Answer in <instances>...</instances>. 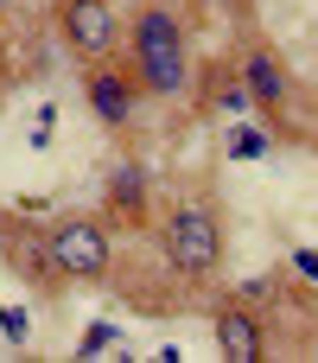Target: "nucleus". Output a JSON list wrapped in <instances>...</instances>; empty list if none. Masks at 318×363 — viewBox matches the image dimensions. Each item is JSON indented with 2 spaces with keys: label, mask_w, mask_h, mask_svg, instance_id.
<instances>
[{
  "label": "nucleus",
  "mask_w": 318,
  "mask_h": 363,
  "mask_svg": "<svg viewBox=\"0 0 318 363\" xmlns=\"http://www.w3.org/2000/svg\"><path fill=\"white\" fill-rule=\"evenodd\" d=\"M121 57L134 64L147 102H185V96H191L198 51H191V26H185L178 6H166V0H140V6L127 13Z\"/></svg>",
  "instance_id": "f257e3e1"
},
{
  "label": "nucleus",
  "mask_w": 318,
  "mask_h": 363,
  "mask_svg": "<svg viewBox=\"0 0 318 363\" xmlns=\"http://www.w3.org/2000/svg\"><path fill=\"white\" fill-rule=\"evenodd\" d=\"M153 242H159V268L178 287H204V281L223 274L229 223H223L210 191H191V198H172V211L153 217Z\"/></svg>",
  "instance_id": "f03ea898"
},
{
  "label": "nucleus",
  "mask_w": 318,
  "mask_h": 363,
  "mask_svg": "<svg viewBox=\"0 0 318 363\" xmlns=\"http://www.w3.org/2000/svg\"><path fill=\"white\" fill-rule=\"evenodd\" d=\"M45 255H51L57 287H96V281L115 274V230L89 211L51 217L45 223Z\"/></svg>",
  "instance_id": "7ed1b4c3"
},
{
  "label": "nucleus",
  "mask_w": 318,
  "mask_h": 363,
  "mask_svg": "<svg viewBox=\"0 0 318 363\" xmlns=\"http://www.w3.org/2000/svg\"><path fill=\"white\" fill-rule=\"evenodd\" d=\"M229 57H236V70H242V83H249V96H255V115H268L274 140H300V128H293V108H300V77L287 70V57H280L261 32H249Z\"/></svg>",
  "instance_id": "20e7f679"
},
{
  "label": "nucleus",
  "mask_w": 318,
  "mask_h": 363,
  "mask_svg": "<svg viewBox=\"0 0 318 363\" xmlns=\"http://www.w3.org/2000/svg\"><path fill=\"white\" fill-rule=\"evenodd\" d=\"M51 38L57 51H70L76 64H102V57H121V38H127V13L115 0H51Z\"/></svg>",
  "instance_id": "39448f33"
},
{
  "label": "nucleus",
  "mask_w": 318,
  "mask_h": 363,
  "mask_svg": "<svg viewBox=\"0 0 318 363\" xmlns=\"http://www.w3.org/2000/svg\"><path fill=\"white\" fill-rule=\"evenodd\" d=\"M83 102L108 134H134L140 108H147V89H140L127 57H102V64H83Z\"/></svg>",
  "instance_id": "423d86ee"
},
{
  "label": "nucleus",
  "mask_w": 318,
  "mask_h": 363,
  "mask_svg": "<svg viewBox=\"0 0 318 363\" xmlns=\"http://www.w3.org/2000/svg\"><path fill=\"white\" fill-rule=\"evenodd\" d=\"M159 204H153V185H147V166L134 153H121L108 172H102V223L108 230H153Z\"/></svg>",
  "instance_id": "0eeeda50"
},
{
  "label": "nucleus",
  "mask_w": 318,
  "mask_h": 363,
  "mask_svg": "<svg viewBox=\"0 0 318 363\" xmlns=\"http://www.w3.org/2000/svg\"><path fill=\"white\" fill-rule=\"evenodd\" d=\"M210 338H217V351L229 363H261L268 357V319L255 313V306H242V300H223L217 313H210Z\"/></svg>",
  "instance_id": "6e6552de"
},
{
  "label": "nucleus",
  "mask_w": 318,
  "mask_h": 363,
  "mask_svg": "<svg viewBox=\"0 0 318 363\" xmlns=\"http://www.w3.org/2000/svg\"><path fill=\"white\" fill-rule=\"evenodd\" d=\"M0 249H6V268L13 274H25L38 294H64L57 287V274H51V255H45V230H32L25 217H0Z\"/></svg>",
  "instance_id": "1a4fd4ad"
},
{
  "label": "nucleus",
  "mask_w": 318,
  "mask_h": 363,
  "mask_svg": "<svg viewBox=\"0 0 318 363\" xmlns=\"http://www.w3.org/2000/svg\"><path fill=\"white\" fill-rule=\"evenodd\" d=\"M268 147H274V140H268V134H255V128H242V134H229V153H236V160H261Z\"/></svg>",
  "instance_id": "9d476101"
},
{
  "label": "nucleus",
  "mask_w": 318,
  "mask_h": 363,
  "mask_svg": "<svg viewBox=\"0 0 318 363\" xmlns=\"http://www.w3.org/2000/svg\"><path fill=\"white\" fill-rule=\"evenodd\" d=\"M25 6H32V0H0V13H25Z\"/></svg>",
  "instance_id": "9b49d317"
}]
</instances>
